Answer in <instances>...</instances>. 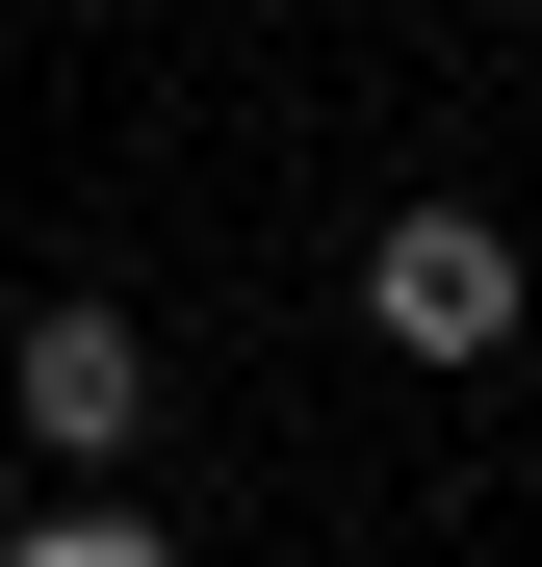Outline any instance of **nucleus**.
Masks as SVG:
<instances>
[{
  "instance_id": "obj_3",
  "label": "nucleus",
  "mask_w": 542,
  "mask_h": 567,
  "mask_svg": "<svg viewBox=\"0 0 542 567\" xmlns=\"http://www.w3.org/2000/svg\"><path fill=\"white\" fill-rule=\"evenodd\" d=\"M0 567H181V542H155L130 491H52V516H0Z\"/></svg>"
},
{
  "instance_id": "obj_2",
  "label": "nucleus",
  "mask_w": 542,
  "mask_h": 567,
  "mask_svg": "<svg viewBox=\"0 0 542 567\" xmlns=\"http://www.w3.org/2000/svg\"><path fill=\"white\" fill-rule=\"evenodd\" d=\"M0 413H27V464H78V491H130V439H155V336L104 310V284H52V310L0 336Z\"/></svg>"
},
{
  "instance_id": "obj_1",
  "label": "nucleus",
  "mask_w": 542,
  "mask_h": 567,
  "mask_svg": "<svg viewBox=\"0 0 542 567\" xmlns=\"http://www.w3.org/2000/svg\"><path fill=\"white\" fill-rule=\"evenodd\" d=\"M517 310H542L517 207H388V233H361V336H388V361H517Z\"/></svg>"
}]
</instances>
